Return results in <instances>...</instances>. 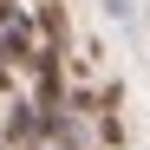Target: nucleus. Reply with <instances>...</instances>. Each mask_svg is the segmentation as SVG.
<instances>
[{
    "label": "nucleus",
    "mask_w": 150,
    "mask_h": 150,
    "mask_svg": "<svg viewBox=\"0 0 150 150\" xmlns=\"http://www.w3.org/2000/svg\"><path fill=\"white\" fill-rule=\"evenodd\" d=\"M0 144H7V150H46V111L33 105V98H13V105H7Z\"/></svg>",
    "instance_id": "obj_1"
},
{
    "label": "nucleus",
    "mask_w": 150,
    "mask_h": 150,
    "mask_svg": "<svg viewBox=\"0 0 150 150\" xmlns=\"http://www.w3.org/2000/svg\"><path fill=\"white\" fill-rule=\"evenodd\" d=\"M33 26L46 33V46H52V52H65V46H72V20H65V0H39Z\"/></svg>",
    "instance_id": "obj_2"
},
{
    "label": "nucleus",
    "mask_w": 150,
    "mask_h": 150,
    "mask_svg": "<svg viewBox=\"0 0 150 150\" xmlns=\"http://www.w3.org/2000/svg\"><path fill=\"white\" fill-rule=\"evenodd\" d=\"M98 137H105V150H117V144H124V117L105 111V117H98Z\"/></svg>",
    "instance_id": "obj_3"
},
{
    "label": "nucleus",
    "mask_w": 150,
    "mask_h": 150,
    "mask_svg": "<svg viewBox=\"0 0 150 150\" xmlns=\"http://www.w3.org/2000/svg\"><path fill=\"white\" fill-rule=\"evenodd\" d=\"M20 20H26V13H20V0H0V26H20Z\"/></svg>",
    "instance_id": "obj_4"
},
{
    "label": "nucleus",
    "mask_w": 150,
    "mask_h": 150,
    "mask_svg": "<svg viewBox=\"0 0 150 150\" xmlns=\"http://www.w3.org/2000/svg\"><path fill=\"white\" fill-rule=\"evenodd\" d=\"M105 13H111V20H124V13H131V0H105Z\"/></svg>",
    "instance_id": "obj_5"
},
{
    "label": "nucleus",
    "mask_w": 150,
    "mask_h": 150,
    "mask_svg": "<svg viewBox=\"0 0 150 150\" xmlns=\"http://www.w3.org/2000/svg\"><path fill=\"white\" fill-rule=\"evenodd\" d=\"M0 150H7V144H0Z\"/></svg>",
    "instance_id": "obj_6"
}]
</instances>
